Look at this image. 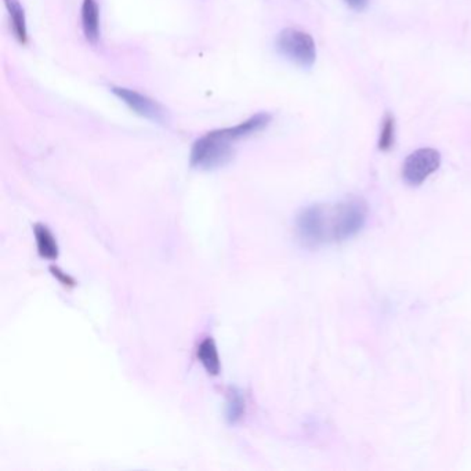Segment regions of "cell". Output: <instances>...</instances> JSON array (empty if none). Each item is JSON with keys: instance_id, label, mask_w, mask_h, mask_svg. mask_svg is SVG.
<instances>
[{"instance_id": "cell-12", "label": "cell", "mask_w": 471, "mask_h": 471, "mask_svg": "<svg viewBox=\"0 0 471 471\" xmlns=\"http://www.w3.org/2000/svg\"><path fill=\"white\" fill-rule=\"evenodd\" d=\"M50 271H51V274L60 281V284H63V285H66V286H73V285H75L73 278H71L69 275L64 274L61 269H57V267H50Z\"/></svg>"}, {"instance_id": "cell-8", "label": "cell", "mask_w": 471, "mask_h": 471, "mask_svg": "<svg viewBox=\"0 0 471 471\" xmlns=\"http://www.w3.org/2000/svg\"><path fill=\"white\" fill-rule=\"evenodd\" d=\"M197 357L209 375L217 376L220 373L222 361H220L219 350H217V346H216V341L213 340V337H205L200 343V346L197 348Z\"/></svg>"}, {"instance_id": "cell-7", "label": "cell", "mask_w": 471, "mask_h": 471, "mask_svg": "<svg viewBox=\"0 0 471 471\" xmlns=\"http://www.w3.org/2000/svg\"><path fill=\"white\" fill-rule=\"evenodd\" d=\"M33 235L39 256L48 262H56L60 254V247L48 227L42 223L33 225Z\"/></svg>"}, {"instance_id": "cell-6", "label": "cell", "mask_w": 471, "mask_h": 471, "mask_svg": "<svg viewBox=\"0 0 471 471\" xmlns=\"http://www.w3.org/2000/svg\"><path fill=\"white\" fill-rule=\"evenodd\" d=\"M81 20L85 38L91 45H97L100 39V7L97 0H83Z\"/></svg>"}, {"instance_id": "cell-13", "label": "cell", "mask_w": 471, "mask_h": 471, "mask_svg": "<svg viewBox=\"0 0 471 471\" xmlns=\"http://www.w3.org/2000/svg\"><path fill=\"white\" fill-rule=\"evenodd\" d=\"M346 3H347L353 10L361 11V10L366 9L369 0H346Z\"/></svg>"}, {"instance_id": "cell-5", "label": "cell", "mask_w": 471, "mask_h": 471, "mask_svg": "<svg viewBox=\"0 0 471 471\" xmlns=\"http://www.w3.org/2000/svg\"><path fill=\"white\" fill-rule=\"evenodd\" d=\"M111 91L123 104H126L133 113L140 115L141 118L157 123H163L166 120L165 110L157 101L147 97L145 94L126 88H113Z\"/></svg>"}, {"instance_id": "cell-1", "label": "cell", "mask_w": 471, "mask_h": 471, "mask_svg": "<svg viewBox=\"0 0 471 471\" xmlns=\"http://www.w3.org/2000/svg\"><path fill=\"white\" fill-rule=\"evenodd\" d=\"M366 203L351 198L333 206L313 205L304 209L297 217L296 227L304 244L316 247L353 238L366 223Z\"/></svg>"}, {"instance_id": "cell-10", "label": "cell", "mask_w": 471, "mask_h": 471, "mask_svg": "<svg viewBox=\"0 0 471 471\" xmlns=\"http://www.w3.org/2000/svg\"><path fill=\"white\" fill-rule=\"evenodd\" d=\"M247 403L242 391L237 387H229L227 395V420L229 425H237L245 415Z\"/></svg>"}, {"instance_id": "cell-9", "label": "cell", "mask_w": 471, "mask_h": 471, "mask_svg": "<svg viewBox=\"0 0 471 471\" xmlns=\"http://www.w3.org/2000/svg\"><path fill=\"white\" fill-rule=\"evenodd\" d=\"M4 4L10 17V23L16 39L21 45H25L28 42V29H26L25 11L20 0H4Z\"/></svg>"}, {"instance_id": "cell-2", "label": "cell", "mask_w": 471, "mask_h": 471, "mask_svg": "<svg viewBox=\"0 0 471 471\" xmlns=\"http://www.w3.org/2000/svg\"><path fill=\"white\" fill-rule=\"evenodd\" d=\"M271 115L259 113L232 128L217 129L200 137L191 148L190 165L194 169L213 170L227 165L234 154V143L264 130L271 123Z\"/></svg>"}, {"instance_id": "cell-11", "label": "cell", "mask_w": 471, "mask_h": 471, "mask_svg": "<svg viewBox=\"0 0 471 471\" xmlns=\"http://www.w3.org/2000/svg\"><path fill=\"white\" fill-rule=\"evenodd\" d=\"M395 140V120L391 113H387L383 119L382 130L379 137V148L382 151H388L394 145Z\"/></svg>"}, {"instance_id": "cell-3", "label": "cell", "mask_w": 471, "mask_h": 471, "mask_svg": "<svg viewBox=\"0 0 471 471\" xmlns=\"http://www.w3.org/2000/svg\"><path fill=\"white\" fill-rule=\"evenodd\" d=\"M276 47L284 57L300 67L310 68L314 66L316 58L314 39L303 31L293 28L284 29L278 35Z\"/></svg>"}, {"instance_id": "cell-4", "label": "cell", "mask_w": 471, "mask_h": 471, "mask_svg": "<svg viewBox=\"0 0 471 471\" xmlns=\"http://www.w3.org/2000/svg\"><path fill=\"white\" fill-rule=\"evenodd\" d=\"M441 165L440 152L433 148H420L405 159L403 166L404 180L410 185H420Z\"/></svg>"}]
</instances>
